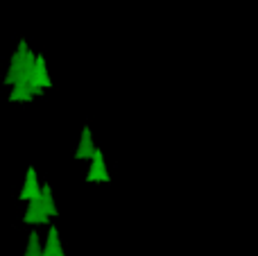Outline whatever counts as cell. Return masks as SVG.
<instances>
[{"mask_svg":"<svg viewBox=\"0 0 258 256\" xmlns=\"http://www.w3.org/2000/svg\"><path fill=\"white\" fill-rule=\"evenodd\" d=\"M91 159H93V161H91L86 181H89V184H102V181H109V172H107V166H104L102 152L95 148V152H93V157H91Z\"/></svg>","mask_w":258,"mask_h":256,"instance_id":"6da1fadb","label":"cell"},{"mask_svg":"<svg viewBox=\"0 0 258 256\" xmlns=\"http://www.w3.org/2000/svg\"><path fill=\"white\" fill-rule=\"evenodd\" d=\"M23 222H27V225H45V222H50V216L45 213L43 204H41V195L39 198H30V207H27L25 216H23Z\"/></svg>","mask_w":258,"mask_h":256,"instance_id":"7a4b0ae2","label":"cell"},{"mask_svg":"<svg viewBox=\"0 0 258 256\" xmlns=\"http://www.w3.org/2000/svg\"><path fill=\"white\" fill-rule=\"evenodd\" d=\"M41 195V186H39V179H36V170L34 168H27V175H25V186H23L21 195L18 200H30V198H39Z\"/></svg>","mask_w":258,"mask_h":256,"instance_id":"3957f363","label":"cell"},{"mask_svg":"<svg viewBox=\"0 0 258 256\" xmlns=\"http://www.w3.org/2000/svg\"><path fill=\"white\" fill-rule=\"evenodd\" d=\"M41 256H66L63 254V247H61V240H59L57 227H50L48 240H45L43 249H41Z\"/></svg>","mask_w":258,"mask_h":256,"instance_id":"277c9868","label":"cell"},{"mask_svg":"<svg viewBox=\"0 0 258 256\" xmlns=\"http://www.w3.org/2000/svg\"><path fill=\"white\" fill-rule=\"evenodd\" d=\"M95 152V143H93V136H91V130L84 127L82 130V139H80V145L75 150V159H91Z\"/></svg>","mask_w":258,"mask_h":256,"instance_id":"5b68a950","label":"cell"},{"mask_svg":"<svg viewBox=\"0 0 258 256\" xmlns=\"http://www.w3.org/2000/svg\"><path fill=\"white\" fill-rule=\"evenodd\" d=\"M41 204H43L45 213H48L50 218L57 216V207H54V198H52V190H50L48 184L41 186Z\"/></svg>","mask_w":258,"mask_h":256,"instance_id":"8992f818","label":"cell"},{"mask_svg":"<svg viewBox=\"0 0 258 256\" xmlns=\"http://www.w3.org/2000/svg\"><path fill=\"white\" fill-rule=\"evenodd\" d=\"M14 86V91L9 93V102H18V100H23V102H30L34 95L27 91V86H23V84H12Z\"/></svg>","mask_w":258,"mask_h":256,"instance_id":"52a82bcc","label":"cell"},{"mask_svg":"<svg viewBox=\"0 0 258 256\" xmlns=\"http://www.w3.org/2000/svg\"><path fill=\"white\" fill-rule=\"evenodd\" d=\"M23 256H41V243L36 231H30V243H27V249Z\"/></svg>","mask_w":258,"mask_h":256,"instance_id":"ba28073f","label":"cell"}]
</instances>
